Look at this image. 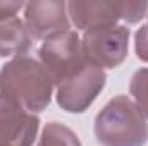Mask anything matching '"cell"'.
Listing matches in <instances>:
<instances>
[{"label": "cell", "mask_w": 148, "mask_h": 146, "mask_svg": "<svg viewBox=\"0 0 148 146\" xmlns=\"http://www.w3.org/2000/svg\"><path fill=\"white\" fill-rule=\"evenodd\" d=\"M52 93L53 81L50 74L40 60L29 55L14 57L0 67V95L33 113L50 105Z\"/></svg>", "instance_id": "6da1fadb"}, {"label": "cell", "mask_w": 148, "mask_h": 146, "mask_svg": "<svg viewBox=\"0 0 148 146\" xmlns=\"http://www.w3.org/2000/svg\"><path fill=\"white\" fill-rule=\"evenodd\" d=\"M95 138L102 146H145L148 122L136 103L124 95L109 100L95 117Z\"/></svg>", "instance_id": "7a4b0ae2"}, {"label": "cell", "mask_w": 148, "mask_h": 146, "mask_svg": "<svg viewBox=\"0 0 148 146\" xmlns=\"http://www.w3.org/2000/svg\"><path fill=\"white\" fill-rule=\"evenodd\" d=\"M67 14L74 26L84 33L102 28L115 26L117 21H126L129 24L140 23L148 16V2H105V0H88V2H67Z\"/></svg>", "instance_id": "3957f363"}, {"label": "cell", "mask_w": 148, "mask_h": 146, "mask_svg": "<svg viewBox=\"0 0 148 146\" xmlns=\"http://www.w3.org/2000/svg\"><path fill=\"white\" fill-rule=\"evenodd\" d=\"M38 57L57 86L88 65L81 38L73 29L45 38L38 48Z\"/></svg>", "instance_id": "277c9868"}, {"label": "cell", "mask_w": 148, "mask_h": 146, "mask_svg": "<svg viewBox=\"0 0 148 146\" xmlns=\"http://www.w3.org/2000/svg\"><path fill=\"white\" fill-rule=\"evenodd\" d=\"M81 45L88 64L100 69H115L127 57L129 28L115 24L110 28L88 31L81 40Z\"/></svg>", "instance_id": "5b68a950"}, {"label": "cell", "mask_w": 148, "mask_h": 146, "mask_svg": "<svg viewBox=\"0 0 148 146\" xmlns=\"http://www.w3.org/2000/svg\"><path fill=\"white\" fill-rule=\"evenodd\" d=\"M107 83L103 69L91 64L84 65L79 72L57 86V103L69 113H83L93 105Z\"/></svg>", "instance_id": "8992f818"}, {"label": "cell", "mask_w": 148, "mask_h": 146, "mask_svg": "<svg viewBox=\"0 0 148 146\" xmlns=\"http://www.w3.org/2000/svg\"><path fill=\"white\" fill-rule=\"evenodd\" d=\"M38 129V115L0 95V146H33Z\"/></svg>", "instance_id": "52a82bcc"}, {"label": "cell", "mask_w": 148, "mask_h": 146, "mask_svg": "<svg viewBox=\"0 0 148 146\" xmlns=\"http://www.w3.org/2000/svg\"><path fill=\"white\" fill-rule=\"evenodd\" d=\"M24 24L31 38H45L69 31L67 3L62 0H33L24 3Z\"/></svg>", "instance_id": "ba28073f"}, {"label": "cell", "mask_w": 148, "mask_h": 146, "mask_svg": "<svg viewBox=\"0 0 148 146\" xmlns=\"http://www.w3.org/2000/svg\"><path fill=\"white\" fill-rule=\"evenodd\" d=\"M33 38L17 16L0 21V57H21L31 48Z\"/></svg>", "instance_id": "9c48e42d"}, {"label": "cell", "mask_w": 148, "mask_h": 146, "mask_svg": "<svg viewBox=\"0 0 148 146\" xmlns=\"http://www.w3.org/2000/svg\"><path fill=\"white\" fill-rule=\"evenodd\" d=\"M36 146H81V141L73 129L60 122H47Z\"/></svg>", "instance_id": "30bf717a"}, {"label": "cell", "mask_w": 148, "mask_h": 146, "mask_svg": "<svg viewBox=\"0 0 148 146\" xmlns=\"http://www.w3.org/2000/svg\"><path fill=\"white\" fill-rule=\"evenodd\" d=\"M129 91L134 98L136 107L140 112L148 117V67H141L133 74L131 83H129Z\"/></svg>", "instance_id": "8fae6325"}, {"label": "cell", "mask_w": 148, "mask_h": 146, "mask_svg": "<svg viewBox=\"0 0 148 146\" xmlns=\"http://www.w3.org/2000/svg\"><path fill=\"white\" fill-rule=\"evenodd\" d=\"M134 52L140 60L148 62V24L141 26L134 35Z\"/></svg>", "instance_id": "7c38bea8"}, {"label": "cell", "mask_w": 148, "mask_h": 146, "mask_svg": "<svg viewBox=\"0 0 148 146\" xmlns=\"http://www.w3.org/2000/svg\"><path fill=\"white\" fill-rule=\"evenodd\" d=\"M21 9H24L23 2H5V0H0V21L16 17V14Z\"/></svg>", "instance_id": "4fadbf2b"}]
</instances>
